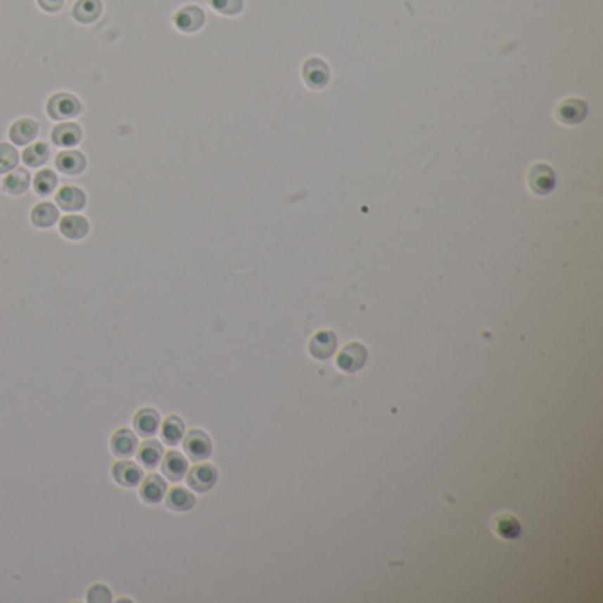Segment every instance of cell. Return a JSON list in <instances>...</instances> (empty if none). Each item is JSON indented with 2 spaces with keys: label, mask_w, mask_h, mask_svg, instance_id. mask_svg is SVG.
<instances>
[{
  "label": "cell",
  "mask_w": 603,
  "mask_h": 603,
  "mask_svg": "<svg viewBox=\"0 0 603 603\" xmlns=\"http://www.w3.org/2000/svg\"><path fill=\"white\" fill-rule=\"evenodd\" d=\"M37 4L43 11L46 13H57L61 11L62 6H64V0H37Z\"/></svg>",
  "instance_id": "1f68e13d"
},
{
  "label": "cell",
  "mask_w": 603,
  "mask_h": 603,
  "mask_svg": "<svg viewBox=\"0 0 603 603\" xmlns=\"http://www.w3.org/2000/svg\"><path fill=\"white\" fill-rule=\"evenodd\" d=\"M165 492H167V483L158 474H149L140 488V497L149 504H156L163 499Z\"/></svg>",
  "instance_id": "9a60e30c"
},
{
  "label": "cell",
  "mask_w": 603,
  "mask_h": 603,
  "mask_svg": "<svg viewBox=\"0 0 603 603\" xmlns=\"http://www.w3.org/2000/svg\"><path fill=\"white\" fill-rule=\"evenodd\" d=\"M135 429L140 436L153 437L160 429V416L154 409H140L135 416Z\"/></svg>",
  "instance_id": "2e32d148"
},
{
  "label": "cell",
  "mask_w": 603,
  "mask_h": 603,
  "mask_svg": "<svg viewBox=\"0 0 603 603\" xmlns=\"http://www.w3.org/2000/svg\"><path fill=\"white\" fill-rule=\"evenodd\" d=\"M211 439L208 437V433H204L202 430H191L188 432L184 439V451L188 453V457L191 460L198 462L204 460L211 455Z\"/></svg>",
  "instance_id": "3957f363"
},
{
  "label": "cell",
  "mask_w": 603,
  "mask_h": 603,
  "mask_svg": "<svg viewBox=\"0 0 603 603\" xmlns=\"http://www.w3.org/2000/svg\"><path fill=\"white\" fill-rule=\"evenodd\" d=\"M163 474L172 481H179L184 478L186 471H188V464H186V458L182 457L177 451H170L167 453L163 460Z\"/></svg>",
  "instance_id": "ac0fdd59"
},
{
  "label": "cell",
  "mask_w": 603,
  "mask_h": 603,
  "mask_svg": "<svg viewBox=\"0 0 603 603\" xmlns=\"http://www.w3.org/2000/svg\"><path fill=\"white\" fill-rule=\"evenodd\" d=\"M135 448H137V437L131 430L120 429L113 433L112 450L115 455H119V457H129L131 453H135Z\"/></svg>",
  "instance_id": "d6986e66"
},
{
  "label": "cell",
  "mask_w": 603,
  "mask_h": 603,
  "mask_svg": "<svg viewBox=\"0 0 603 603\" xmlns=\"http://www.w3.org/2000/svg\"><path fill=\"white\" fill-rule=\"evenodd\" d=\"M204 22L205 15L198 6H184L174 15V25L181 32H196Z\"/></svg>",
  "instance_id": "7a4b0ae2"
},
{
  "label": "cell",
  "mask_w": 603,
  "mask_h": 603,
  "mask_svg": "<svg viewBox=\"0 0 603 603\" xmlns=\"http://www.w3.org/2000/svg\"><path fill=\"white\" fill-rule=\"evenodd\" d=\"M48 158H50V149L43 142L32 144L23 151V161H25L27 167H41L43 163H46Z\"/></svg>",
  "instance_id": "4316f807"
},
{
  "label": "cell",
  "mask_w": 603,
  "mask_h": 603,
  "mask_svg": "<svg viewBox=\"0 0 603 603\" xmlns=\"http://www.w3.org/2000/svg\"><path fill=\"white\" fill-rule=\"evenodd\" d=\"M209 4L215 11L227 16L237 15L243 9V0H209Z\"/></svg>",
  "instance_id": "f546056e"
},
{
  "label": "cell",
  "mask_w": 603,
  "mask_h": 603,
  "mask_svg": "<svg viewBox=\"0 0 603 603\" xmlns=\"http://www.w3.org/2000/svg\"><path fill=\"white\" fill-rule=\"evenodd\" d=\"M37 131H39V126H37L36 120L20 119L9 129V139L15 146H27L36 139Z\"/></svg>",
  "instance_id": "9c48e42d"
},
{
  "label": "cell",
  "mask_w": 603,
  "mask_h": 603,
  "mask_svg": "<svg viewBox=\"0 0 603 603\" xmlns=\"http://www.w3.org/2000/svg\"><path fill=\"white\" fill-rule=\"evenodd\" d=\"M32 184H34V191H36L37 195L48 196L53 193L55 188H57V175H55L51 170H48V168H44V170L37 172Z\"/></svg>",
  "instance_id": "83f0119b"
},
{
  "label": "cell",
  "mask_w": 603,
  "mask_h": 603,
  "mask_svg": "<svg viewBox=\"0 0 603 603\" xmlns=\"http://www.w3.org/2000/svg\"><path fill=\"white\" fill-rule=\"evenodd\" d=\"M61 234L68 239H84L89 234V222L80 215L64 216L61 220Z\"/></svg>",
  "instance_id": "4fadbf2b"
},
{
  "label": "cell",
  "mask_w": 603,
  "mask_h": 603,
  "mask_svg": "<svg viewBox=\"0 0 603 603\" xmlns=\"http://www.w3.org/2000/svg\"><path fill=\"white\" fill-rule=\"evenodd\" d=\"M305 80L310 87L319 89L322 85H326L327 78H329V70H327L326 62L320 61V58H310L305 64Z\"/></svg>",
  "instance_id": "5bb4252c"
},
{
  "label": "cell",
  "mask_w": 603,
  "mask_h": 603,
  "mask_svg": "<svg viewBox=\"0 0 603 603\" xmlns=\"http://www.w3.org/2000/svg\"><path fill=\"white\" fill-rule=\"evenodd\" d=\"M529 181H531V188H533L534 191L547 193L550 191L554 186V174L549 167L538 165V167H534L533 172H531Z\"/></svg>",
  "instance_id": "603a6c76"
},
{
  "label": "cell",
  "mask_w": 603,
  "mask_h": 603,
  "mask_svg": "<svg viewBox=\"0 0 603 603\" xmlns=\"http://www.w3.org/2000/svg\"><path fill=\"white\" fill-rule=\"evenodd\" d=\"M161 436H163L165 443L170 444V446H175V444L182 439V436H184V425H182L181 418H177V416H168V418L165 419L163 426H161Z\"/></svg>",
  "instance_id": "484cf974"
},
{
  "label": "cell",
  "mask_w": 603,
  "mask_h": 603,
  "mask_svg": "<svg viewBox=\"0 0 603 603\" xmlns=\"http://www.w3.org/2000/svg\"><path fill=\"white\" fill-rule=\"evenodd\" d=\"M216 478H218V473H216L215 465L211 464L195 465V467H191V471L188 473V485L193 488V490L205 492L209 490V488L215 487Z\"/></svg>",
  "instance_id": "277c9868"
},
{
  "label": "cell",
  "mask_w": 603,
  "mask_h": 603,
  "mask_svg": "<svg viewBox=\"0 0 603 603\" xmlns=\"http://www.w3.org/2000/svg\"><path fill=\"white\" fill-rule=\"evenodd\" d=\"M364 361H367V349H364L361 343L354 342L343 347V350L340 353L336 363H338V367L342 368V370L356 372L363 367Z\"/></svg>",
  "instance_id": "5b68a950"
},
{
  "label": "cell",
  "mask_w": 603,
  "mask_h": 603,
  "mask_svg": "<svg viewBox=\"0 0 603 603\" xmlns=\"http://www.w3.org/2000/svg\"><path fill=\"white\" fill-rule=\"evenodd\" d=\"M494 531L501 538L515 540L520 534V523L513 515L502 513V515H497L494 519Z\"/></svg>",
  "instance_id": "7402d4cb"
},
{
  "label": "cell",
  "mask_w": 603,
  "mask_h": 603,
  "mask_svg": "<svg viewBox=\"0 0 603 603\" xmlns=\"http://www.w3.org/2000/svg\"><path fill=\"white\" fill-rule=\"evenodd\" d=\"M51 140L55 146L73 147L82 140V127L75 122H61L51 129Z\"/></svg>",
  "instance_id": "52a82bcc"
},
{
  "label": "cell",
  "mask_w": 603,
  "mask_h": 603,
  "mask_svg": "<svg viewBox=\"0 0 603 603\" xmlns=\"http://www.w3.org/2000/svg\"><path fill=\"white\" fill-rule=\"evenodd\" d=\"M557 113H559V119L563 120V122L566 124L578 122V120L584 119L585 105L580 101V99H568V101H564L563 105L559 106Z\"/></svg>",
  "instance_id": "cb8c5ba5"
},
{
  "label": "cell",
  "mask_w": 603,
  "mask_h": 603,
  "mask_svg": "<svg viewBox=\"0 0 603 603\" xmlns=\"http://www.w3.org/2000/svg\"><path fill=\"white\" fill-rule=\"evenodd\" d=\"M101 0H77L73 9H71V16H73L78 23L89 25V23H94L96 20L101 16Z\"/></svg>",
  "instance_id": "ba28073f"
},
{
  "label": "cell",
  "mask_w": 603,
  "mask_h": 603,
  "mask_svg": "<svg viewBox=\"0 0 603 603\" xmlns=\"http://www.w3.org/2000/svg\"><path fill=\"white\" fill-rule=\"evenodd\" d=\"M167 504L168 508L175 509V512H188L195 504V497L189 494L186 488L175 487L172 488L170 494L167 495Z\"/></svg>",
  "instance_id": "d4e9b609"
},
{
  "label": "cell",
  "mask_w": 603,
  "mask_h": 603,
  "mask_svg": "<svg viewBox=\"0 0 603 603\" xmlns=\"http://www.w3.org/2000/svg\"><path fill=\"white\" fill-rule=\"evenodd\" d=\"M30 220L37 229H48L58 220V211L50 202H41L30 212Z\"/></svg>",
  "instance_id": "ffe728a7"
},
{
  "label": "cell",
  "mask_w": 603,
  "mask_h": 603,
  "mask_svg": "<svg viewBox=\"0 0 603 603\" xmlns=\"http://www.w3.org/2000/svg\"><path fill=\"white\" fill-rule=\"evenodd\" d=\"M55 167L61 174L78 175L85 170V156L80 151H62L55 158Z\"/></svg>",
  "instance_id": "8992f818"
},
{
  "label": "cell",
  "mask_w": 603,
  "mask_h": 603,
  "mask_svg": "<svg viewBox=\"0 0 603 603\" xmlns=\"http://www.w3.org/2000/svg\"><path fill=\"white\" fill-rule=\"evenodd\" d=\"M55 200H57L58 208L64 209V211H80L85 205V193L77 186H64V188L58 189Z\"/></svg>",
  "instance_id": "30bf717a"
},
{
  "label": "cell",
  "mask_w": 603,
  "mask_h": 603,
  "mask_svg": "<svg viewBox=\"0 0 603 603\" xmlns=\"http://www.w3.org/2000/svg\"><path fill=\"white\" fill-rule=\"evenodd\" d=\"M87 599L91 603H108L110 599H112V596H110V591L105 588V585L96 584L89 589Z\"/></svg>",
  "instance_id": "4dcf8cb0"
},
{
  "label": "cell",
  "mask_w": 603,
  "mask_h": 603,
  "mask_svg": "<svg viewBox=\"0 0 603 603\" xmlns=\"http://www.w3.org/2000/svg\"><path fill=\"white\" fill-rule=\"evenodd\" d=\"M112 474L117 483L122 487H137L142 481V471L133 462H117L112 469Z\"/></svg>",
  "instance_id": "8fae6325"
},
{
  "label": "cell",
  "mask_w": 603,
  "mask_h": 603,
  "mask_svg": "<svg viewBox=\"0 0 603 603\" xmlns=\"http://www.w3.org/2000/svg\"><path fill=\"white\" fill-rule=\"evenodd\" d=\"M46 112L55 120L73 119L82 112V103L77 96L70 94V92H58L48 99Z\"/></svg>",
  "instance_id": "6da1fadb"
},
{
  "label": "cell",
  "mask_w": 603,
  "mask_h": 603,
  "mask_svg": "<svg viewBox=\"0 0 603 603\" xmlns=\"http://www.w3.org/2000/svg\"><path fill=\"white\" fill-rule=\"evenodd\" d=\"M336 336L331 331H319L310 342V353L315 360H327L334 353Z\"/></svg>",
  "instance_id": "7c38bea8"
},
{
  "label": "cell",
  "mask_w": 603,
  "mask_h": 603,
  "mask_svg": "<svg viewBox=\"0 0 603 603\" xmlns=\"http://www.w3.org/2000/svg\"><path fill=\"white\" fill-rule=\"evenodd\" d=\"M18 165V151L9 144H0V175L8 174Z\"/></svg>",
  "instance_id": "f1b7e54d"
},
{
  "label": "cell",
  "mask_w": 603,
  "mask_h": 603,
  "mask_svg": "<svg viewBox=\"0 0 603 603\" xmlns=\"http://www.w3.org/2000/svg\"><path fill=\"white\" fill-rule=\"evenodd\" d=\"M30 184V174L25 168H16L11 174H8L2 181V189L9 195H22L27 191Z\"/></svg>",
  "instance_id": "e0dca14e"
},
{
  "label": "cell",
  "mask_w": 603,
  "mask_h": 603,
  "mask_svg": "<svg viewBox=\"0 0 603 603\" xmlns=\"http://www.w3.org/2000/svg\"><path fill=\"white\" fill-rule=\"evenodd\" d=\"M137 457H139L140 464H144V467H156L163 458V446L158 440L149 439L140 446Z\"/></svg>",
  "instance_id": "44dd1931"
}]
</instances>
